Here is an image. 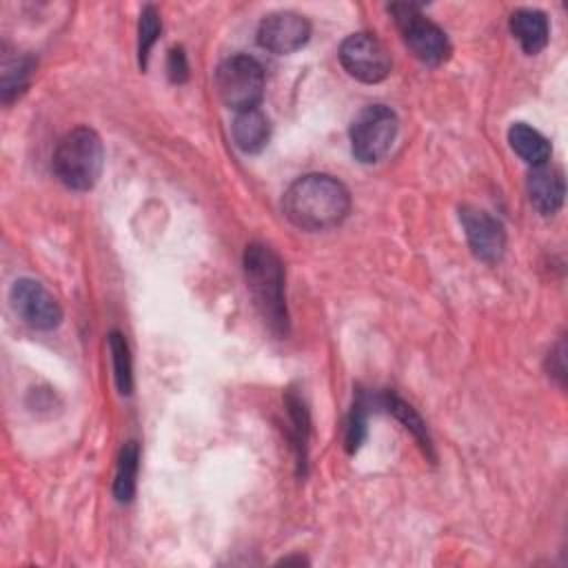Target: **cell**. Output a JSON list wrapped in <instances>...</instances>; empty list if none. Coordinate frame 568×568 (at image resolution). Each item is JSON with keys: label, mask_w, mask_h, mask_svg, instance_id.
<instances>
[{"label": "cell", "mask_w": 568, "mask_h": 568, "mask_svg": "<svg viewBox=\"0 0 568 568\" xmlns=\"http://www.w3.org/2000/svg\"><path fill=\"white\" fill-rule=\"evenodd\" d=\"M284 215L302 231L337 226L351 209L348 189L333 175L308 173L297 178L284 193Z\"/></svg>", "instance_id": "6da1fadb"}, {"label": "cell", "mask_w": 568, "mask_h": 568, "mask_svg": "<svg viewBox=\"0 0 568 568\" xmlns=\"http://www.w3.org/2000/svg\"><path fill=\"white\" fill-rule=\"evenodd\" d=\"M244 277L253 304L264 324L275 335L288 333V311L284 300V266L277 253L266 244H248L244 251Z\"/></svg>", "instance_id": "7a4b0ae2"}, {"label": "cell", "mask_w": 568, "mask_h": 568, "mask_svg": "<svg viewBox=\"0 0 568 568\" xmlns=\"http://www.w3.org/2000/svg\"><path fill=\"white\" fill-rule=\"evenodd\" d=\"M102 140L89 126H78L69 131L53 153V171L58 180L71 191L93 189L102 173Z\"/></svg>", "instance_id": "3957f363"}, {"label": "cell", "mask_w": 568, "mask_h": 568, "mask_svg": "<svg viewBox=\"0 0 568 568\" xmlns=\"http://www.w3.org/2000/svg\"><path fill=\"white\" fill-rule=\"evenodd\" d=\"M215 89L220 100L235 113L257 109L264 95V69L251 55H231L215 71Z\"/></svg>", "instance_id": "277c9868"}, {"label": "cell", "mask_w": 568, "mask_h": 568, "mask_svg": "<svg viewBox=\"0 0 568 568\" xmlns=\"http://www.w3.org/2000/svg\"><path fill=\"white\" fill-rule=\"evenodd\" d=\"M395 135L397 115L384 104H368L353 118L351 124L353 155L364 164L379 162L390 151Z\"/></svg>", "instance_id": "5b68a950"}, {"label": "cell", "mask_w": 568, "mask_h": 568, "mask_svg": "<svg viewBox=\"0 0 568 568\" xmlns=\"http://www.w3.org/2000/svg\"><path fill=\"white\" fill-rule=\"evenodd\" d=\"M390 11L395 16V22L402 31L406 47L419 62L442 64L450 55V44L446 33L433 20H428L419 11V7L402 2V4H393Z\"/></svg>", "instance_id": "8992f818"}, {"label": "cell", "mask_w": 568, "mask_h": 568, "mask_svg": "<svg viewBox=\"0 0 568 568\" xmlns=\"http://www.w3.org/2000/svg\"><path fill=\"white\" fill-rule=\"evenodd\" d=\"M339 62L348 75L366 84L382 82L390 73V55L371 33L348 36L339 44Z\"/></svg>", "instance_id": "52a82bcc"}, {"label": "cell", "mask_w": 568, "mask_h": 568, "mask_svg": "<svg viewBox=\"0 0 568 568\" xmlns=\"http://www.w3.org/2000/svg\"><path fill=\"white\" fill-rule=\"evenodd\" d=\"M9 300L18 317L36 331H51L62 320V308L58 300L36 280H16L9 291Z\"/></svg>", "instance_id": "ba28073f"}, {"label": "cell", "mask_w": 568, "mask_h": 568, "mask_svg": "<svg viewBox=\"0 0 568 568\" xmlns=\"http://www.w3.org/2000/svg\"><path fill=\"white\" fill-rule=\"evenodd\" d=\"M311 38V22L295 11H273L257 27V42L271 53L288 55Z\"/></svg>", "instance_id": "9c48e42d"}, {"label": "cell", "mask_w": 568, "mask_h": 568, "mask_svg": "<svg viewBox=\"0 0 568 568\" xmlns=\"http://www.w3.org/2000/svg\"><path fill=\"white\" fill-rule=\"evenodd\" d=\"M459 220H462L468 246L477 260H481L486 264L501 260L504 248H506V231L497 217H493L484 209L462 206Z\"/></svg>", "instance_id": "30bf717a"}, {"label": "cell", "mask_w": 568, "mask_h": 568, "mask_svg": "<svg viewBox=\"0 0 568 568\" xmlns=\"http://www.w3.org/2000/svg\"><path fill=\"white\" fill-rule=\"evenodd\" d=\"M526 191L535 211H539L541 215H552L564 204V195H566L564 173L557 166H548V162L532 166V171L528 173Z\"/></svg>", "instance_id": "8fae6325"}, {"label": "cell", "mask_w": 568, "mask_h": 568, "mask_svg": "<svg viewBox=\"0 0 568 568\" xmlns=\"http://www.w3.org/2000/svg\"><path fill=\"white\" fill-rule=\"evenodd\" d=\"M510 31L521 44L524 53L535 55L548 44V20L539 9H517L510 16Z\"/></svg>", "instance_id": "7c38bea8"}, {"label": "cell", "mask_w": 568, "mask_h": 568, "mask_svg": "<svg viewBox=\"0 0 568 568\" xmlns=\"http://www.w3.org/2000/svg\"><path fill=\"white\" fill-rule=\"evenodd\" d=\"M231 133H233V140L240 151L257 153L268 142L271 124H268V118L260 109H248V111L235 113Z\"/></svg>", "instance_id": "4fadbf2b"}, {"label": "cell", "mask_w": 568, "mask_h": 568, "mask_svg": "<svg viewBox=\"0 0 568 568\" xmlns=\"http://www.w3.org/2000/svg\"><path fill=\"white\" fill-rule=\"evenodd\" d=\"M508 142H510V149L530 166L546 164L552 153L550 142L526 122H515L508 129Z\"/></svg>", "instance_id": "5bb4252c"}, {"label": "cell", "mask_w": 568, "mask_h": 568, "mask_svg": "<svg viewBox=\"0 0 568 568\" xmlns=\"http://www.w3.org/2000/svg\"><path fill=\"white\" fill-rule=\"evenodd\" d=\"M373 404L377 408H386L388 413H393L406 430L413 433V437L419 442V446L430 453V437H428V430H426V424L422 422V417L415 413L413 406H408L404 399H399L397 395L393 393H384V395H373Z\"/></svg>", "instance_id": "9a60e30c"}, {"label": "cell", "mask_w": 568, "mask_h": 568, "mask_svg": "<svg viewBox=\"0 0 568 568\" xmlns=\"http://www.w3.org/2000/svg\"><path fill=\"white\" fill-rule=\"evenodd\" d=\"M138 466H140V448L135 442H126L120 450L118 466H115V479H113V495L120 504L131 501L135 495Z\"/></svg>", "instance_id": "2e32d148"}, {"label": "cell", "mask_w": 568, "mask_h": 568, "mask_svg": "<svg viewBox=\"0 0 568 568\" xmlns=\"http://www.w3.org/2000/svg\"><path fill=\"white\" fill-rule=\"evenodd\" d=\"M33 71V60L31 58H16L11 62H4L2 67V102L9 104L16 98H20L24 93V89L29 87V78Z\"/></svg>", "instance_id": "e0dca14e"}, {"label": "cell", "mask_w": 568, "mask_h": 568, "mask_svg": "<svg viewBox=\"0 0 568 568\" xmlns=\"http://www.w3.org/2000/svg\"><path fill=\"white\" fill-rule=\"evenodd\" d=\"M109 351H111V357H113V375H115L118 390L122 395H129L131 388H133V371H131L129 344H126L122 333L113 331L109 335Z\"/></svg>", "instance_id": "ac0fdd59"}, {"label": "cell", "mask_w": 568, "mask_h": 568, "mask_svg": "<svg viewBox=\"0 0 568 568\" xmlns=\"http://www.w3.org/2000/svg\"><path fill=\"white\" fill-rule=\"evenodd\" d=\"M160 31H162L160 13L155 11V7H144L140 13V24H138V60H140L142 69H146L149 51L155 44Z\"/></svg>", "instance_id": "d6986e66"}, {"label": "cell", "mask_w": 568, "mask_h": 568, "mask_svg": "<svg viewBox=\"0 0 568 568\" xmlns=\"http://www.w3.org/2000/svg\"><path fill=\"white\" fill-rule=\"evenodd\" d=\"M288 413L295 430V448H297V459L304 464L306 459V439H308V413L297 397H288Z\"/></svg>", "instance_id": "ffe728a7"}, {"label": "cell", "mask_w": 568, "mask_h": 568, "mask_svg": "<svg viewBox=\"0 0 568 568\" xmlns=\"http://www.w3.org/2000/svg\"><path fill=\"white\" fill-rule=\"evenodd\" d=\"M166 69H169V78H171L173 82H184V80H186V75H189V64H186V55H184L182 49H171Z\"/></svg>", "instance_id": "44dd1931"}]
</instances>
